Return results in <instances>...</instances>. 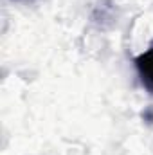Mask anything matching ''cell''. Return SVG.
<instances>
[{"label":"cell","instance_id":"6da1fadb","mask_svg":"<svg viewBox=\"0 0 153 155\" xmlns=\"http://www.w3.org/2000/svg\"><path fill=\"white\" fill-rule=\"evenodd\" d=\"M135 67L144 88L153 94V45L135 58Z\"/></svg>","mask_w":153,"mask_h":155}]
</instances>
